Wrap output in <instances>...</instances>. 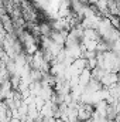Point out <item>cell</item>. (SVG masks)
Here are the masks:
<instances>
[{"instance_id": "cell-3", "label": "cell", "mask_w": 120, "mask_h": 122, "mask_svg": "<svg viewBox=\"0 0 120 122\" xmlns=\"http://www.w3.org/2000/svg\"><path fill=\"white\" fill-rule=\"evenodd\" d=\"M83 40L100 41V36H99L97 30H95V29H85L83 30Z\"/></svg>"}, {"instance_id": "cell-4", "label": "cell", "mask_w": 120, "mask_h": 122, "mask_svg": "<svg viewBox=\"0 0 120 122\" xmlns=\"http://www.w3.org/2000/svg\"><path fill=\"white\" fill-rule=\"evenodd\" d=\"M90 80H92V72H90V70L85 68V70L79 74V85H81V87H86V85L89 84Z\"/></svg>"}, {"instance_id": "cell-5", "label": "cell", "mask_w": 120, "mask_h": 122, "mask_svg": "<svg viewBox=\"0 0 120 122\" xmlns=\"http://www.w3.org/2000/svg\"><path fill=\"white\" fill-rule=\"evenodd\" d=\"M115 122H120V114L116 117V119H115Z\"/></svg>"}, {"instance_id": "cell-6", "label": "cell", "mask_w": 120, "mask_h": 122, "mask_svg": "<svg viewBox=\"0 0 120 122\" xmlns=\"http://www.w3.org/2000/svg\"><path fill=\"white\" fill-rule=\"evenodd\" d=\"M35 122H44V119H42V118H40L38 121H35Z\"/></svg>"}, {"instance_id": "cell-1", "label": "cell", "mask_w": 120, "mask_h": 122, "mask_svg": "<svg viewBox=\"0 0 120 122\" xmlns=\"http://www.w3.org/2000/svg\"><path fill=\"white\" fill-rule=\"evenodd\" d=\"M117 82H119V74L115 72V71L105 72V75H103L102 80H100V84H102L103 90H110V88L116 87Z\"/></svg>"}, {"instance_id": "cell-7", "label": "cell", "mask_w": 120, "mask_h": 122, "mask_svg": "<svg viewBox=\"0 0 120 122\" xmlns=\"http://www.w3.org/2000/svg\"><path fill=\"white\" fill-rule=\"evenodd\" d=\"M76 122H82V121H76Z\"/></svg>"}, {"instance_id": "cell-2", "label": "cell", "mask_w": 120, "mask_h": 122, "mask_svg": "<svg viewBox=\"0 0 120 122\" xmlns=\"http://www.w3.org/2000/svg\"><path fill=\"white\" fill-rule=\"evenodd\" d=\"M0 21H1V26H3V29L7 34H14V24H13V20H11L10 14H7V13L3 14L0 17Z\"/></svg>"}]
</instances>
